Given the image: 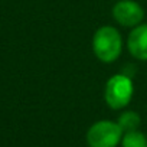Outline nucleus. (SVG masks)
<instances>
[{"label": "nucleus", "mask_w": 147, "mask_h": 147, "mask_svg": "<svg viewBox=\"0 0 147 147\" xmlns=\"http://www.w3.org/2000/svg\"><path fill=\"white\" fill-rule=\"evenodd\" d=\"M94 55L104 63L118 59L123 52V36L114 26H101L92 36Z\"/></svg>", "instance_id": "obj_1"}, {"label": "nucleus", "mask_w": 147, "mask_h": 147, "mask_svg": "<svg viewBox=\"0 0 147 147\" xmlns=\"http://www.w3.org/2000/svg\"><path fill=\"white\" fill-rule=\"evenodd\" d=\"M133 94V80L125 74H115L105 84L104 100L111 110H123L130 104Z\"/></svg>", "instance_id": "obj_2"}, {"label": "nucleus", "mask_w": 147, "mask_h": 147, "mask_svg": "<svg viewBox=\"0 0 147 147\" xmlns=\"http://www.w3.org/2000/svg\"><path fill=\"white\" fill-rule=\"evenodd\" d=\"M123 136L124 131L117 121L100 120L88 128L85 138L88 147H117Z\"/></svg>", "instance_id": "obj_3"}, {"label": "nucleus", "mask_w": 147, "mask_h": 147, "mask_svg": "<svg viewBox=\"0 0 147 147\" xmlns=\"http://www.w3.org/2000/svg\"><path fill=\"white\" fill-rule=\"evenodd\" d=\"M113 18L124 28H136L143 22L144 10L134 0H118L113 6Z\"/></svg>", "instance_id": "obj_4"}, {"label": "nucleus", "mask_w": 147, "mask_h": 147, "mask_svg": "<svg viewBox=\"0 0 147 147\" xmlns=\"http://www.w3.org/2000/svg\"><path fill=\"white\" fill-rule=\"evenodd\" d=\"M127 48L136 59L147 61V23H140L133 28L127 38Z\"/></svg>", "instance_id": "obj_5"}, {"label": "nucleus", "mask_w": 147, "mask_h": 147, "mask_svg": "<svg viewBox=\"0 0 147 147\" xmlns=\"http://www.w3.org/2000/svg\"><path fill=\"white\" fill-rule=\"evenodd\" d=\"M120 146L121 147H147V137L138 130L127 131L124 133Z\"/></svg>", "instance_id": "obj_6"}, {"label": "nucleus", "mask_w": 147, "mask_h": 147, "mask_svg": "<svg viewBox=\"0 0 147 147\" xmlns=\"http://www.w3.org/2000/svg\"><path fill=\"white\" fill-rule=\"evenodd\" d=\"M117 123L120 124V127L123 128V131L127 133V131L138 130V125H140L141 120H140V115L137 113H134V111H124L118 117Z\"/></svg>", "instance_id": "obj_7"}]
</instances>
